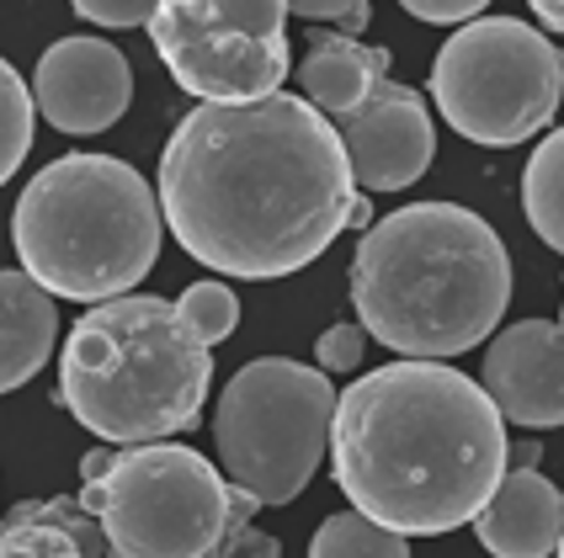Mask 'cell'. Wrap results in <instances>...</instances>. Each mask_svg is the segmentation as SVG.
Instances as JSON below:
<instances>
[{"instance_id":"6","label":"cell","mask_w":564,"mask_h":558,"mask_svg":"<svg viewBox=\"0 0 564 558\" xmlns=\"http://www.w3.org/2000/svg\"><path fill=\"white\" fill-rule=\"evenodd\" d=\"M75 500L123 558H208L229 532V479L197 447L165 436L112 447L107 468L80 479Z\"/></svg>"},{"instance_id":"19","label":"cell","mask_w":564,"mask_h":558,"mask_svg":"<svg viewBox=\"0 0 564 558\" xmlns=\"http://www.w3.org/2000/svg\"><path fill=\"white\" fill-rule=\"evenodd\" d=\"M32 123H37L32 86L0 59V186L22 171V160L32 150Z\"/></svg>"},{"instance_id":"18","label":"cell","mask_w":564,"mask_h":558,"mask_svg":"<svg viewBox=\"0 0 564 558\" xmlns=\"http://www.w3.org/2000/svg\"><path fill=\"white\" fill-rule=\"evenodd\" d=\"M310 554L314 558H405L410 537L394 527H383V522H373L368 511L351 505V511H336V516L319 522Z\"/></svg>"},{"instance_id":"10","label":"cell","mask_w":564,"mask_h":558,"mask_svg":"<svg viewBox=\"0 0 564 558\" xmlns=\"http://www.w3.org/2000/svg\"><path fill=\"white\" fill-rule=\"evenodd\" d=\"M346 150V171L357 192H405L432 171L437 155V123L426 112L421 91L400 80H378L351 112L330 118Z\"/></svg>"},{"instance_id":"24","label":"cell","mask_w":564,"mask_h":558,"mask_svg":"<svg viewBox=\"0 0 564 558\" xmlns=\"http://www.w3.org/2000/svg\"><path fill=\"white\" fill-rule=\"evenodd\" d=\"M415 22H432V28H458L469 17H485L490 0H400Z\"/></svg>"},{"instance_id":"9","label":"cell","mask_w":564,"mask_h":558,"mask_svg":"<svg viewBox=\"0 0 564 558\" xmlns=\"http://www.w3.org/2000/svg\"><path fill=\"white\" fill-rule=\"evenodd\" d=\"M150 43L171 80L197 101H256L282 91L288 0H155Z\"/></svg>"},{"instance_id":"1","label":"cell","mask_w":564,"mask_h":558,"mask_svg":"<svg viewBox=\"0 0 564 558\" xmlns=\"http://www.w3.org/2000/svg\"><path fill=\"white\" fill-rule=\"evenodd\" d=\"M155 203L197 266L240 282L293 277L373 223L336 123L293 91L192 107L160 150Z\"/></svg>"},{"instance_id":"16","label":"cell","mask_w":564,"mask_h":558,"mask_svg":"<svg viewBox=\"0 0 564 558\" xmlns=\"http://www.w3.org/2000/svg\"><path fill=\"white\" fill-rule=\"evenodd\" d=\"M96 558L112 554L107 548V532L91 511L75 495L59 500H22L6 511L0 522V558Z\"/></svg>"},{"instance_id":"3","label":"cell","mask_w":564,"mask_h":558,"mask_svg":"<svg viewBox=\"0 0 564 558\" xmlns=\"http://www.w3.org/2000/svg\"><path fill=\"white\" fill-rule=\"evenodd\" d=\"M511 304L506 240L458 203H410L373 218L351 255V309L394 357H464Z\"/></svg>"},{"instance_id":"2","label":"cell","mask_w":564,"mask_h":558,"mask_svg":"<svg viewBox=\"0 0 564 558\" xmlns=\"http://www.w3.org/2000/svg\"><path fill=\"white\" fill-rule=\"evenodd\" d=\"M325 452L341 495L405 537L469 527L511 463L490 394L432 357H400L336 394Z\"/></svg>"},{"instance_id":"17","label":"cell","mask_w":564,"mask_h":558,"mask_svg":"<svg viewBox=\"0 0 564 558\" xmlns=\"http://www.w3.org/2000/svg\"><path fill=\"white\" fill-rule=\"evenodd\" d=\"M522 208L538 240L549 250H564V133L554 128L522 171Z\"/></svg>"},{"instance_id":"22","label":"cell","mask_w":564,"mask_h":558,"mask_svg":"<svg viewBox=\"0 0 564 558\" xmlns=\"http://www.w3.org/2000/svg\"><path fill=\"white\" fill-rule=\"evenodd\" d=\"M288 11L304 22H336L346 37H357L373 22V0H288Z\"/></svg>"},{"instance_id":"7","label":"cell","mask_w":564,"mask_h":558,"mask_svg":"<svg viewBox=\"0 0 564 558\" xmlns=\"http://www.w3.org/2000/svg\"><path fill=\"white\" fill-rule=\"evenodd\" d=\"M336 383L330 372L256 357L224 383L214 409V447L229 484L251 490L261 505H293L325 463Z\"/></svg>"},{"instance_id":"4","label":"cell","mask_w":564,"mask_h":558,"mask_svg":"<svg viewBox=\"0 0 564 558\" xmlns=\"http://www.w3.org/2000/svg\"><path fill=\"white\" fill-rule=\"evenodd\" d=\"M214 383V346L150 293L101 298L75 319L59 357L64 409L112 447L160 441L197 426Z\"/></svg>"},{"instance_id":"15","label":"cell","mask_w":564,"mask_h":558,"mask_svg":"<svg viewBox=\"0 0 564 558\" xmlns=\"http://www.w3.org/2000/svg\"><path fill=\"white\" fill-rule=\"evenodd\" d=\"M288 75L299 80V96L310 107H319L325 118H341L389 75V48H368L346 32H314L310 54Z\"/></svg>"},{"instance_id":"20","label":"cell","mask_w":564,"mask_h":558,"mask_svg":"<svg viewBox=\"0 0 564 558\" xmlns=\"http://www.w3.org/2000/svg\"><path fill=\"white\" fill-rule=\"evenodd\" d=\"M176 314H182V319H187L208 346H219V341H229V336H235V325H240V298H235V287H229V282L203 277V282H192L187 293L176 298Z\"/></svg>"},{"instance_id":"23","label":"cell","mask_w":564,"mask_h":558,"mask_svg":"<svg viewBox=\"0 0 564 558\" xmlns=\"http://www.w3.org/2000/svg\"><path fill=\"white\" fill-rule=\"evenodd\" d=\"M69 6L96 28H144L155 11V0H69Z\"/></svg>"},{"instance_id":"14","label":"cell","mask_w":564,"mask_h":558,"mask_svg":"<svg viewBox=\"0 0 564 558\" xmlns=\"http://www.w3.org/2000/svg\"><path fill=\"white\" fill-rule=\"evenodd\" d=\"M59 341V298L17 266L0 272V394L32 383Z\"/></svg>"},{"instance_id":"21","label":"cell","mask_w":564,"mask_h":558,"mask_svg":"<svg viewBox=\"0 0 564 558\" xmlns=\"http://www.w3.org/2000/svg\"><path fill=\"white\" fill-rule=\"evenodd\" d=\"M368 357V330L362 325H330L314 341V368L319 372H357Z\"/></svg>"},{"instance_id":"13","label":"cell","mask_w":564,"mask_h":558,"mask_svg":"<svg viewBox=\"0 0 564 558\" xmlns=\"http://www.w3.org/2000/svg\"><path fill=\"white\" fill-rule=\"evenodd\" d=\"M479 543L496 558H554L564 548V500L560 484L538 468H511L469 516Z\"/></svg>"},{"instance_id":"26","label":"cell","mask_w":564,"mask_h":558,"mask_svg":"<svg viewBox=\"0 0 564 558\" xmlns=\"http://www.w3.org/2000/svg\"><path fill=\"white\" fill-rule=\"evenodd\" d=\"M533 17L543 22L549 32H560L564 28V0H533Z\"/></svg>"},{"instance_id":"5","label":"cell","mask_w":564,"mask_h":558,"mask_svg":"<svg viewBox=\"0 0 564 558\" xmlns=\"http://www.w3.org/2000/svg\"><path fill=\"white\" fill-rule=\"evenodd\" d=\"M160 234L155 186L112 155H59L22 186L11 214L22 272L75 304L133 293L155 272Z\"/></svg>"},{"instance_id":"12","label":"cell","mask_w":564,"mask_h":558,"mask_svg":"<svg viewBox=\"0 0 564 558\" xmlns=\"http://www.w3.org/2000/svg\"><path fill=\"white\" fill-rule=\"evenodd\" d=\"M496 336V330H490ZM479 389L501 420L528 431H554L564 420V336L560 319H517L485 346Z\"/></svg>"},{"instance_id":"25","label":"cell","mask_w":564,"mask_h":558,"mask_svg":"<svg viewBox=\"0 0 564 558\" xmlns=\"http://www.w3.org/2000/svg\"><path fill=\"white\" fill-rule=\"evenodd\" d=\"M219 554H261V558H278V554H282V543H278V537H267V532L240 527L235 537H224Z\"/></svg>"},{"instance_id":"11","label":"cell","mask_w":564,"mask_h":558,"mask_svg":"<svg viewBox=\"0 0 564 558\" xmlns=\"http://www.w3.org/2000/svg\"><path fill=\"white\" fill-rule=\"evenodd\" d=\"M133 101V69L101 37H59L32 75V107L69 139L107 133Z\"/></svg>"},{"instance_id":"8","label":"cell","mask_w":564,"mask_h":558,"mask_svg":"<svg viewBox=\"0 0 564 558\" xmlns=\"http://www.w3.org/2000/svg\"><path fill=\"white\" fill-rule=\"evenodd\" d=\"M564 54L522 17H469L437 48L432 101L469 144L511 150L554 123Z\"/></svg>"}]
</instances>
